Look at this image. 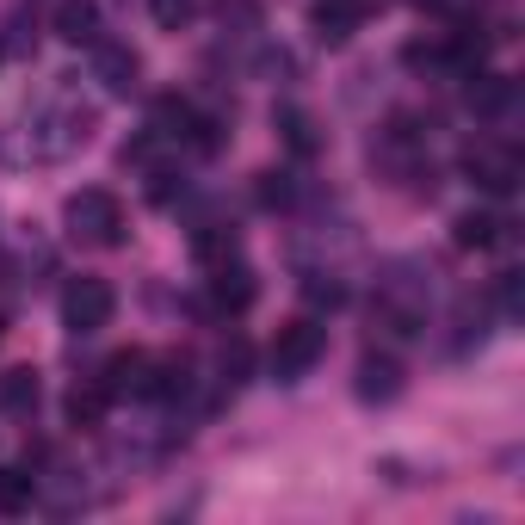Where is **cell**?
Here are the masks:
<instances>
[{"mask_svg":"<svg viewBox=\"0 0 525 525\" xmlns=\"http://www.w3.org/2000/svg\"><path fill=\"white\" fill-rule=\"evenodd\" d=\"M56 25H62V38H93V25H99V13L87 7V0H68V7L56 13Z\"/></svg>","mask_w":525,"mask_h":525,"instance_id":"7","label":"cell"},{"mask_svg":"<svg viewBox=\"0 0 525 525\" xmlns=\"http://www.w3.org/2000/svg\"><path fill=\"white\" fill-rule=\"evenodd\" d=\"M68 328L75 334H93V328H105L112 322V309H118V297H112V285H99V278H81L75 291H68Z\"/></svg>","mask_w":525,"mask_h":525,"instance_id":"2","label":"cell"},{"mask_svg":"<svg viewBox=\"0 0 525 525\" xmlns=\"http://www.w3.org/2000/svg\"><path fill=\"white\" fill-rule=\"evenodd\" d=\"M31 507V476L0 470V513H25Z\"/></svg>","mask_w":525,"mask_h":525,"instance_id":"8","label":"cell"},{"mask_svg":"<svg viewBox=\"0 0 525 525\" xmlns=\"http://www.w3.org/2000/svg\"><path fill=\"white\" fill-rule=\"evenodd\" d=\"M458 241H464V248H488V241H495V217H476V210H470V217L458 223Z\"/></svg>","mask_w":525,"mask_h":525,"instance_id":"10","label":"cell"},{"mask_svg":"<svg viewBox=\"0 0 525 525\" xmlns=\"http://www.w3.org/2000/svg\"><path fill=\"white\" fill-rule=\"evenodd\" d=\"M31 402H38V377H31V371H7V377H0V408L25 414Z\"/></svg>","mask_w":525,"mask_h":525,"instance_id":"6","label":"cell"},{"mask_svg":"<svg viewBox=\"0 0 525 525\" xmlns=\"http://www.w3.org/2000/svg\"><path fill=\"white\" fill-rule=\"evenodd\" d=\"M396 390V371L390 365H365V396H390Z\"/></svg>","mask_w":525,"mask_h":525,"instance_id":"11","label":"cell"},{"mask_svg":"<svg viewBox=\"0 0 525 525\" xmlns=\"http://www.w3.org/2000/svg\"><path fill=\"white\" fill-rule=\"evenodd\" d=\"M143 371H149V359L143 353H118L112 365H105V390H143Z\"/></svg>","mask_w":525,"mask_h":525,"instance_id":"5","label":"cell"},{"mask_svg":"<svg viewBox=\"0 0 525 525\" xmlns=\"http://www.w3.org/2000/svg\"><path fill=\"white\" fill-rule=\"evenodd\" d=\"M105 402H112V390H105V383H87V390L68 396V420H75V427H99Z\"/></svg>","mask_w":525,"mask_h":525,"instance_id":"4","label":"cell"},{"mask_svg":"<svg viewBox=\"0 0 525 525\" xmlns=\"http://www.w3.org/2000/svg\"><path fill=\"white\" fill-rule=\"evenodd\" d=\"M315 353H322V328H315V322H291L285 334L272 340V365H278V377H291V371L315 365Z\"/></svg>","mask_w":525,"mask_h":525,"instance_id":"3","label":"cell"},{"mask_svg":"<svg viewBox=\"0 0 525 525\" xmlns=\"http://www.w3.org/2000/svg\"><path fill=\"white\" fill-rule=\"evenodd\" d=\"M217 303H223V309H248V303H254L248 272H223V278H217Z\"/></svg>","mask_w":525,"mask_h":525,"instance_id":"9","label":"cell"},{"mask_svg":"<svg viewBox=\"0 0 525 525\" xmlns=\"http://www.w3.org/2000/svg\"><path fill=\"white\" fill-rule=\"evenodd\" d=\"M68 217H75V235H87V241H118L124 235V210H118L112 192H81L68 204Z\"/></svg>","mask_w":525,"mask_h":525,"instance_id":"1","label":"cell"}]
</instances>
